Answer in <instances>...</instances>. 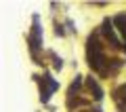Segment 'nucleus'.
Returning a JSON list of instances; mask_svg holds the SVG:
<instances>
[{
  "mask_svg": "<svg viewBox=\"0 0 126 112\" xmlns=\"http://www.w3.org/2000/svg\"><path fill=\"white\" fill-rule=\"evenodd\" d=\"M88 59H90V66H93L94 70H101V68H103L105 57H103V53H101L99 42L93 40V38L88 40Z\"/></svg>",
  "mask_w": 126,
  "mask_h": 112,
  "instance_id": "obj_1",
  "label": "nucleus"
},
{
  "mask_svg": "<svg viewBox=\"0 0 126 112\" xmlns=\"http://www.w3.org/2000/svg\"><path fill=\"white\" fill-rule=\"evenodd\" d=\"M88 87H90V91H94V99H103V91L99 89V85H97L93 78L88 81Z\"/></svg>",
  "mask_w": 126,
  "mask_h": 112,
  "instance_id": "obj_2",
  "label": "nucleus"
}]
</instances>
